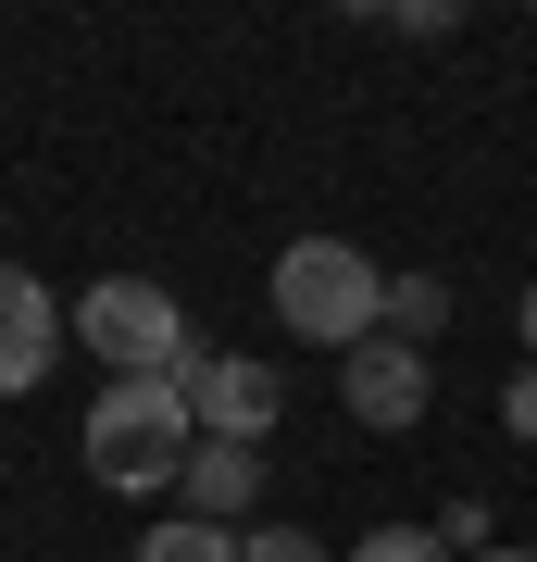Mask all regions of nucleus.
<instances>
[{
  "label": "nucleus",
  "mask_w": 537,
  "mask_h": 562,
  "mask_svg": "<svg viewBox=\"0 0 537 562\" xmlns=\"http://www.w3.org/2000/svg\"><path fill=\"white\" fill-rule=\"evenodd\" d=\"M338 401L376 425V438H400V425L425 413V350H400V338H362L350 362H338Z\"/></svg>",
  "instance_id": "obj_6"
},
{
  "label": "nucleus",
  "mask_w": 537,
  "mask_h": 562,
  "mask_svg": "<svg viewBox=\"0 0 537 562\" xmlns=\"http://www.w3.org/2000/svg\"><path fill=\"white\" fill-rule=\"evenodd\" d=\"M88 475L113 487V501H163V487H188V450H200V413L176 375H113L88 401Z\"/></svg>",
  "instance_id": "obj_1"
},
{
  "label": "nucleus",
  "mask_w": 537,
  "mask_h": 562,
  "mask_svg": "<svg viewBox=\"0 0 537 562\" xmlns=\"http://www.w3.org/2000/svg\"><path fill=\"white\" fill-rule=\"evenodd\" d=\"M350 562H462V550L438 538V525H376V538H362Z\"/></svg>",
  "instance_id": "obj_10"
},
{
  "label": "nucleus",
  "mask_w": 537,
  "mask_h": 562,
  "mask_svg": "<svg viewBox=\"0 0 537 562\" xmlns=\"http://www.w3.org/2000/svg\"><path fill=\"white\" fill-rule=\"evenodd\" d=\"M476 562H537V550H476Z\"/></svg>",
  "instance_id": "obj_15"
},
{
  "label": "nucleus",
  "mask_w": 537,
  "mask_h": 562,
  "mask_svg": "<svg viewBox=\"0 0 537 562\" xmlns=\"http://www.w3.org/2000/svg\"><path fill=\"white\" fill-rule=\"evenodd\" d=\"M188 413H200V438H250L262 450V425H276L288 413V387H276V362H238V350H200L188 362Z\"/></svg>",
  "instance_id": "obj_4"
},
{
  "label": "nucleus",
  "mask_w": 537,
  "mask_h": 562,
  "mask_svg": "<svg viewBox=\"0 0 537 562\" xmlns=\"http://www.w3.org/2000/svg\"><path fill=\"white\" fill-rule=\"evenodd\" d=\"M438 538H450L462 562H476V550H500V538H488V501H438Z\"/></svg>",
  "instance_id": "obj_12"
},
{
  "label": "nucleus",
  "mask_w": 537,
  "mask_h": 562,
  "mask_svg": "<svg viewBox=\"0 0 537 562\" xmlns=\"http://www.w3.org/2000/svg\"><path fill=\"white\" fill-rule=\"evenodd\" d=\"M513 325H525V362H537V288H525V301H513Z\"/></svg>",
  "instance_id": "obj_14"
},
{
  "label": "nucleus",
  "mask_w": 537,
  "mask_h": 562,
  "mask_svg": "<svg viewBox=\"0 0 537 562\" xmlns=\"http://www.w3.org/2000/svg\"><path fill=\"white\" fill-rule=\"evenodd\" d=\"M238 562H325V538H300V525H250Z\"/></svg>",
  "instance_id": "obj_11"
},
{
  "label": "nucleus",
  "mask_w": 537,
  "mask_h": 562,
  "mask_svg": "<svg viewBox=\"0 0 537 562\" xmlns=\"http://www.w3.org/2000/svg\"><path fill=\"white\" fill-rule=\"evenodd\" d=\"M63 338H76V313H51V288L25 276V262H0V401H25Z\"/></svg>",
  "instance_id": "obj_5"
},
{
  "label": "nucleus",
  "mask_w": 537,
  "mask_h": 562,
  "mask_svg": "<svg viewBox=\"0 0 537 562\" xmlns=\"http://www.w3.org/2000/svg\"><path fill=\"white\" fill-rule=\"evenodd\" d=\"M138 562H238V538L200 525V513H176V525H150V538H138Z\"/></svg>",
  "instance_id": "obj_9"
},
{
  "label": "nucleus",
  "mask_w": 537,
  "mask_h": 562,
  "mask_svg": "<svg viewBox=\"0 0 537 562\" xmlns=\"http://www.w3.org/2000/svg\"><path fill=\"white\" fill-rule=\"evenodd\" d=\"M500 425H513V438L537 450V362H525V375H513V387H500Z\"/></svg>",
  "instance_id": "obj_13"
},
{
  "label": "nucleus",
  "mask_w": 537,
  "mask_h": 562,
  "mask_svg": "<svg viewBox=\"0 0 537 562\" xmlns=\"http://www.w3.org/2000/svg\"><path fill=\"white\" fill-rule=\"evenodd\" d=\"M376 338H400V350L450 338V288L438 276H388V325H376Z\"/></svg>",
  "instance_id": "obj_8"
},
{
  "label": "nucleus",
  "mask_w": 537,
  "mask_h": 562,
  "mask_svg": "<svg viewBox=\"0 0 537 562\" xmlns=\"http://www.w3.org/2000/svg\"><path fill=\"white\" fill-rule=\"evenodd\" d=\"M176 501H188L200 525H225L238 501H262V450H250V438H200V450H188V487H176Z\"/></svg>",
  "instance_id": "obj_7"
},
{
  "label": "nucleus",
  "mask_w": 537,
  "mask_h": 562,
  "mask_svg": "<svg viewBox=\"0 0 537 562\" xmlns=\"http://www.w3.org/2000/svg\"><path fill=\"white\" fill-rule=\"evenodd\" d=\"M276 325L350 362V350L388 325V276H376L350 238H288V250H276Z\"/></svg>",
  "instance_id": "obj_2"
},
{
  "label": "nucleus",
  "mask_w": 537,
  "mask_h": 562,
  "mask_svg": "<svg viewBox=\"0 0 537 562\" xmlns=\"http://www.w3.org/2000/svg\"><path fill=\"white\" fill-rule=\"evenodd\" d=\"M76 350H100L113 375H188V362H200L188 301L150 288V276H100L88 301H76Z\"/></svg>",
  "instance_id": "obj_3"
}]
</instances>
